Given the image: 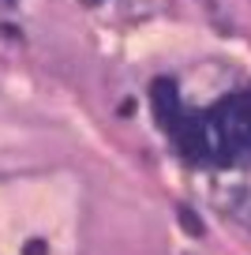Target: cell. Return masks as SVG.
<instances>
[{
	"label": "cell",
	"mask_w": 251,
	"mask_h": 255,
	"mask_svg": "<svg viewBox=\"0 0 251 255\" xmlns=\"http://www.w3.org/2000/svg\"><path fill=\"white\" fill-rule=\"evenodd\" d=\"M180 222H184V225H191V237H203V222H199L191 210H180Z\"/></svg>",
	"instance_id": "7a4b0ae2"
},
{
	"label": "cell",
	"mask_w": 251,
	"mask_h": 255,
	"mask_svg": "<svg viewBox=\"0 0 251 255\" xmlns=\"http://www.w3.org/2000/svg\"><path fill=\"white\" fill-rule=\"evenodd\" d=\"M210 199H214V210H218L229 225H236L240 233H251V180L233 176V173L214 176Z\"/></svg>",
	"instance_id": "6da1fadb"
},
{
	"label": "cell",
	"mask_w": 251,
	"mask_h": 255,
	"mask_svg": "<svg viewBox=\"0 0 251 255\" xmlns=\"http://www.w3.org/2000/svg\"><path fill=\"white\" fill-rule=\"evenodd\" d=\"M79 4H87V8H102V4H109V0H79Z\"/></svg>",
	"instance_id": "277c9868"
},
{
	"label": "cell",
	"mask_w": 251,
	"mask_h": 255,
	"mask_svg": "<svg viewBox=\"0 0 251 255\" xmlns=\"http://www.w3.org/2000/svg\"><path fill=\"white\" fill-rule=\"evenodd\" d=\"M0 4H4V8H11V4H19V0H0Z\"/></svg>",
	"instance_id": "5b68a950"
},
{
	"label": "cell",
	"mask_w": 251,
	"mask_h": 255,
	"mask_svg": "<svg viewBox=\"0 0 251 255\" xmlns=\"http://www.w3.org/2000/svg\"><path fill=\"white\" fill-rule=\"evenodd\" d=\"M23 255H49V248H45V240H26Z\"/></svg>",
	"instance_id": "3957f363"
}]
</instances>
